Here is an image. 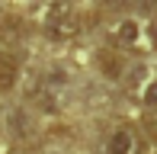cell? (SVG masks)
<instances>
[{"label":"cell","mask_w":157,"mask_h":154,"mask_svg":"<svg viewBox=\"0 0 157 154\" xmlns=\"http://www.w3.org/2000/svg\"><path fill=\"white\" fill-rule=\"evenodd\" d=\"M45 32L55 39H74L80 32V16L67 0H48L45 10Z\"/></svg>","instance_id":"6da1fadb"},{"label":"cell","mask_w":157,"mask_h":154,"mask_svg":"<svg viewBox=\"0 0 157 154\" xmlns=\"http://www.w3.org/2000/svg\"><path fill=\"white\" fill-rule=\"evenodd\" d=\"M106 154H144V138L135 125H119L106 141Z\"/></svg>","instance_id":"7a4b0ae2"},{"label":"cell","mask_w":157,"mask_h":154,"mask_svg":"<svg viewBox=\"0 0 157 154\" xmlns=\"http://www.w3.org/2000/svg\"><path fill=\"white\" fill-rule=\"evenodd\" d=\"M109 39H112V45H119V48L135 45V42H138V23H135V19H119L116 26H109Z\"/></svg>","instance_id":"3957f363"},{"label":"cell","mask_w":157,"mask_h":154,"mask_svg":"<svg viewBox=\"0 0 157 154\" xmlns=\"http://www.w3.org/2000/svg\"><path fill=\"white\" fill-rule=\"evenodd\" d=\"M16 80H19V61L10 52H0V93L13 90Z\"/></svg>","instance_id":"277c9868"},{"label":"cell","mask_w":157,"mask_h":154,"mask_svg":"<svg viewBox=\"0 0 157 154\" xmlns=\"http://www.w3.org/2000/svg\"><path fill=\"white\" fill-rule=\"evenodd\" d=\"M141 129H144V135L157 144V106H147L144 113H141Z\"/></svg>","instance_id":"5b68a950"},{"label":"cell","mask_w":157,"mask_h":154,"mask_svg":"<svg viewBox=\"0 0 157 154\" xmlns=\"http://www.w3.org/2000/svg\"><path fill=\"white\" fill-rule=\"evenodd\" d=\"M144 103H147V106H157V80H151L144 87Z\"/></svg>","instance_id":"8992f818"}]
</instances>
